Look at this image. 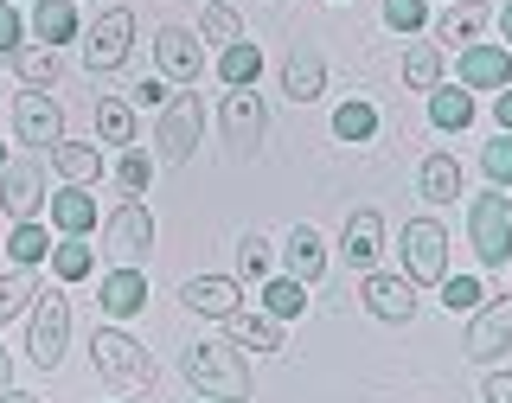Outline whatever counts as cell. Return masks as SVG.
<instances>
[{
  "label": "cell",
  "instance_id": "obj_1",
  "mask_svg": "<svg viewBox=\"0 0 512 403\" xmlns=\"http://www.w3.org/2000/svg\"><path fill=\"white\" fill-rule=\"evenodd\" d=\"M186 378L199 384L205 397H224V403H244V397H250V365H244V352H237V346H218V340H205V346L186 352Z\"/></svg>",
  "mask_w": 512,
  "mask_h": 403
},
{
  "label": "cell",
  "instance_id": "obj_2",
  "mask_svg": "<svg viewBox=\"0 0 512 403\" xmlns=\"http://www.w3.org/2000/svg\"><path fill=\"white\" fill-rule=\"evenodd\" d=\"M90 359H96V378L122 384V391H141V384H154L148 346H141V340H128L122 327H96V340H90Z\"/></svg>",
  "mask_w": 512,
  "mask_h": 403
},
{
  "label": "cell",
  "instance_id": "obj_3",
  "mask_svg": "<svg viewBox=\"0 0 512 403\" xmlns=\"http://www.w3.org/2000/svg\"><path fill=\"white\" fill-rule=\"evenodd\" d=\"M64 346H71V301L58 295V288H45L39 301H32V333H26V352L39 372H58Z\"/></svg>",
  "mask_w": 512,
  "mask_h": 403
},
{
  "label": "cell",
  "instance_id": "obj_4",
  "mask_svg": "<svg viewBox=\"0 0 512 403\" xmlns=\"http://www.w3.org/2000/svg\"><path fill=\"white\" fill-rule=\"evenodd\" d=\"M468 231H474V250H480L487 269L512 263V205H506V192H480L474 212H468Z\"/></svg>",
  "mask_w": 512,
  "mask_h": 403
},
{
  "label": "cell",
  "instance_id": "obj_5",
  "mask_svg": "<svg viewBox=\"0 0 512 403\" xmlns=\"http://www.w3.org/2000/svg\"><path fill=\"white\" fill-rule=\"evenodd\" d=\"M103 256H116V269H141V256H154V218L148 205H116V218L103 224Z\"/></svg>",
  "mask_w": 512,
  "mask_h": 403
},
{
  "label": "cell",
  "instance_id": "obj_6",
  "mask_svg": "<svg viewBox=\"0 0 512 403\" xmlns=\"http://www.w3.org/2000/svg\"><path fill=\"white\" fill-rule=\"evenodd\" d=\"M199 135H205V103L199 96H173L167 109H160V122H154V141H160V160H192L199 154Z\"/></svg>",
  "mask_w": 512,
  "mask_h": 403
},
{
  "label": "cell",
  "instance_id": "obj_7",
  "mask_svg": "<svg viewBox=\"0 0 512 403\" xmlns=\"http://www.w3.org/2000/svg\"><path fill=\"white\" fill-rule=\"evenodd\" d=\"M404 276L410 282H442L448 276V231L436 218H410L404 224Z\"/></svg>",
  "mask_w": 512,
  "mask_h": 403
},
{
  "label": "cell",
  "instance_id": "obj_8",
  "mask_svg": "<svg viewBox=\"0 0 512 403\" xmlns=\"http://www.w3.org/2000/svg\"><path fill=\"white\" fill-rule=\"evenodd\" d=\"M13 135H20L26 148H58L64 141V109L45 90H26L20 103H13Z\"/></svg>",
  "mask_w": 512,
  "mask_h": 403
},
{
  "label": "cell",
  "instance_id": "obj_9",
  "mask_svg": "<svg viewBox=\"0 0 512 403\" xmlns=\"http://www.w3.org/2000/svg\"><path fill=\"white\" fill-rule=\"evenodd\" d=\"M0 205H7L20 224H32V212L45 205V167L32 154H20V160H7V167H0Z\"/></svg>",
  "mask_w": 512,
  "mask_h": 403
},
{
  "label": "cell",
  "instance_id": "obj_10",
  "mask_svg": "<svg viewBox=\"0 0 512 403\" xmlns=\"http://www.w3.org/2000/svg\"><path fill=\"white\" fill-rule=\"evenodd\" d=\"M128 45H135V13H128V7H109L103 20H96V32H90L84 64H90L96 77H103V71H116V64L128 58Z\"/></svg>",
  "mask_w": 512,
  "mask_h": 403
},
{
  "label": "cell",
  "instance_id": "obj_11",
  "mask_svg": "<svg viewBox=\"0 0 512 403\" xmlns=\"http://www.w3.org/2000/svg\"><path fill=\"white\" fill-rule=\"evenodd\" d=\"M506 346H512V288H506V295H493L487 308L474 314V327H468V359H500Z\"/></svg>",
  "mask_w": 512,
  "mask_h": 403
},
{
  "label": "cell",
  "instance_id": "obj_12",
  "mask_svg": "<svg viewBox=\"0 0 512 403\" xmlns=\"http://www.w3.org/2000/svg\"><path fill=\"white\" fill-rule=\"evenodd\" d=\"M218 116H224V141H231V154H256V141H263V128H269L263 103H256L250 90H231L218 103Z\"/></svg>",
  "mask_w": 512,
  "mask_h": 403
},
{
  "label": "cell",
  "instance_id": "obj_13",
  "mask_svg": "<svg viewBox=\"0 0 512 403\" xmlns=\"http://www.w3.org/2000/svg\"><path fill=\"white\" fill-rule=\"evenodd\" d=\"M365 308H372L378 320H410L416 314V282L410 276H365Z\"/></svg>",
  "mask_w": 512,
  "mask_h": 403
},
{
  "label": "cell",
  "instance_id": "obj_14",
  "mask_svg": "<svg viewBox=\"0 0 512 403\" xmlns=\"http://www.w3.org/2000/svg\"><path fill=\"white\" fill-rule=\"evenodd\" d=\"M180 308L205 314V320H231L237 314V282L231 276H199V282L180 288Z\"/></svg>",
  "mask_w": 512,
  "mask_h": 403
},
{
  "label": "cell",
  "instance_id": "obj_15",
  "mask_svg": "<svg viewBox=\"0 0 512 403\" xmlns=\"http://www.w3.org/2000/svg\"><path fill=\"white\" fill-rule=\"evenodd\" d=\"M154 64H160V77H199V39L192 32H180V26H160L154 32Z\"/></svg>",
  "mask_w": 512,
  "mask_h": 403
},
{
  "label": "cell",
  "instance_id": "obj_16",
  "mask_svg": "<svg viewBox=\"0 0 512 403\" xmlns=\"http://www.w3.org/2000/svg\"><path fill=\"white\" fill-rule=\"evenodd\" d=\"M109 320H128V314H141L148 308V276L141 269H109L103 276V301H96Z\"/></svg>",
  "mask_w": 512,
  "mask_h": 403
},
{
  "label": "cell",
  "instance_id": "obj_17",
  "mask_svg": "<svg viewBox=\"0 0 512 403\" xmlns=\"http://www.w3.org/2000/svg\"><path fill=\"white\" fill-rule=\"evenodd\" d=\"M506 77H512V52H493V45L461 52V90H500Z\"/></svg>",
  "mask_w": 512,
  "mask_h": 403
},
{
  "label": "cell",
  "instance_id": "obj_18",
  "mask_svg": "<svg viewBox=\"0 0 512 403\" xmlns=\"http://www.w3.org/2000/svg\"><path fill=\"white\" fill-rule=\"evenodd\" d=\"M378 256H384V218H378V212H352V218H346V263L372 276Z\"/></svg>",
  "mask_w": 512,
  "mask_h": 403
},
{
  "label": "cell",
  "instance_id": "obj_19",
  "mask_svg": "<svg viewBox=\"0 0 512 403\" xmlns=\"http://www.w3.org/2000/svg\"><path fill=\"white\" fill-rule=\"evenodd\" d=\"M52 224L64 237H90L96 231V205H90V192L84 186H64L58 199H52Z\"/></svg>",
  "mask_w": 512,
  "mask_h": 403
},
{
  "label": "cell",
  "instance_id": "obj_20",
  "mask_svg": "<svg viewBox=\"0 0 512 403\" xmlns=\"http://www.w3.org/2000/svg\"><path fill=\"white\" fill-rule=\"evenodd\" d=\"M282 90L295 96V103H314V96L327 90V64H320V52H295V58H288Z\"/></svg>",
  "mask_w": 512,
  "mask_h": 403
},
{
  "label": "cell",
  "instance_id": "obj_21",
  "mask_svg": "<svg viewBox=\"0 0 512 403\" xmlns=\"http://www.w3.org/2000/svg\"><path fill=\"white\" fill-rule=\"evenodd\" d=\"M416 186H423L429 205H448V199H461V167H455L448 154H423V173H416Z\"/></svg>",
  "mask_w": 512,
  "mask_h": 403
},
{
  "label": "cell",
  "instance_id": "obj_22",
  "mask_svg": "<svg viewBox=\"0 0 512 403\" xmlns=\"http://www.w3.org/2000/svg\"><path fill=\"white\" fill-rule=\"evenodd\" d=\"M32 32L58 52V45L77 32V7H71V0H39V7H32Z\"/></svg>",
  "mask_w": 512,
  "mask_h": 403
},
{
  "label": "cell",
  "instance_id": "obj_23",
  "mask_svg": "<svg viewBox=\"0 0 512 403\" xmlns=\"http://www.w3.org/2000/svg\"><path fill=\"white\" fill-rule=\"evenodd\" d=\"M231 340L250 352H276L282 346V320L276 314H231Z\"/></svg>",
  "mask_w": 512,
  "mask_h": 403
},
{
  "label": "cell",
  "instance_id": "obj_24",
  "mask_svg": "<svg viewBox=\"0 0 512 403\" xmlns=\"http://www.w3.org/2000/svg\"><path fill=\"white\" fill-rule=\"evenodd\" d=\"M256 71H263V52L256 45H224V58H218V77H224V90H250L256 84Z\"/></svg>",
  "mask_w": 512,
  "mask_h": 403
},
{
  "label": "cell",
  "instance_id": "obj_25",
  "mask_svg": "<svg viewBox=\"0 0 512 403\" xmlns=\"http://www.w3.org/2000/svg\"><path fill=\"white\" fill-rule=\"evenodd\" d=\"M429 122L436 128H468L474 122V103L461 84H436V96H429Z\"/></svg>",
  "mask_w": 512,
  "mask_h": 403
},
{
  "label": "cell",
  "instance_id": "obj_26",
  "mask_svg": "<svg viewBox=\"0 0 512 403\" xmlns=\"http://www.w3.org/2000/svg\"><path fill=\"white\" fill-rule=\"evenodd\" d=\"M372 128H378L372 96H352V103L333 109V135H340V141H372Z\"/></svg>",
  "mask_w": 512,
  "mask_h": 403
},
{
  "label": "cell",
  "instance_id": "obj_27",
  "mask_svg": "<svg viewBox=\"0 0 512 403\" xmlns=\"http://www.w3.org/2000/svg\"><path fill=\"white\" fill-rule=\"evenodd\" d=\"M288 269H295V282H314L320 269H327V244H320L308 224H301V231L288 237Z\"/></svg>",
  "mask_w": 512,
  "mask_h": 403
},
{
  "label": "cell",
  "instance_id": "obj_28",
  "mask_svg": "<svg viewBox=\"0 0 512 403\" xmlns=\"http://www.w3.org/2000/svg\"><path fill=\"white\" fill-rule=\"evenodd\" d=\"M52 160H58V173H64L71 186L96 180V167H103V154H96L90 141H58V148H52Z\"/></svg>",
  "mask_w": 512,
  "mask_h": 403
},
{
  "label": "cell",
  "instance_id": "obj_29",
  "mask_svg": "<svg viewBox=\"0 0 512 403\" xmlns=\"http://www.w3.org/2000/svg\"><path fill=\"white\" fill-rule=\"evenodd\" d=\"M96 135L116 141V148H128V141H135V109H128V103H109V96H103V103H96Z\"/></svg>",
  "mask_w": 512,
  "mask_h": 403
},
{
  "label": "cell",
  "instance_id": "obj_30",
  "mask_svg": "<svg viewBox=\"0 0 512 403\" xmlns=\"http://www.w3.org/2000/svg\"><path fill=\"white\" fill-rule=\"evenodd\" d=\"M480 26H487V13L468 7V0H455V7L442 13V39H448V45H474V39H480Z\"/></svg>",
  "mask_w": 512,
  "mask_h": 403
},
{
  "label": "cell",
  "instance_id": "obj_31",
  "mask_svg": "<svg viewBox=\"0 0 512 403\" xmlns=\"http://www.w3.org/2000/svg\"><path fill=\"white\" fill-rule=\"evenodd\" d=\"M263 314H276V320L308 314V288H301L295 276H288V282H269V288H263Z\"/></svg>",
  "mask_w": 512,
  "mask_h": 403
},
{
  "label": "cell",
  "instance_id": "obj_32",
  "mask_svg": "<svg viewBox=\"0 0 512 403\" xmlns=\"http://www.w3.org/2000/svg\"><path fill=\"white\" fill-rule=\"evenodd\" d=\"M52 269L64 282H84L90 276V244H84V237H64V244L52 250Z\"/></svg>",
  "mask_w": 512,
  "mask_h": 403
},
{
  "label": "cell",
  "instance_id": "obj_33",
  "mask_svg": "<svg viewBox=\"0 0 512 403\" xmlns=\"http://www.w3.org/2000/svg\"><path fill=\"white\" fill-rule=\"evenodd\" d=\"M45 250H52V237L39 231V224H20V231H13V244H7V256L20 269H32V263H45Z\"/></svg>",
  "mask_w": 512,
  "mask_h": 403
},
{
  "label": "cell",
  "instance_id": "obj_34",
  "mask_svg": "<svg viewBox=\"0 0 512 403\" xmlns=\"http://www.w3.org/2000/svg\"><path fill=\"white\" fill-rule=\"evenodd\" d=\"M404 84H416V90H436V84H442V52L416 45V52L404 58Z\"/></svg>",
  "mask_w": 512,
  "mask_h": 403
},
{
  "label": "cell",
  "instance_id": "obj_35",
  "mask_svg": "<svg viewBox=\"0 0 512 403\" xmlns=\"http://www.w3.org/2000/svg\"><path fill=\"white\" fill-rule=\"evenodd\" d=\"M20 77H26V90H52L58 84V52L45 45V52H20Z\"/></svg>",
  "mask_w": 512,
  "mask_h": 403
},
{
  "label": "cell",
  "instance_id": "obj_36",
  "mask_svg": "<svg viewBox=\"0 0 512 403\" xmlns=\"http://www.w3.org/2000/svg\"><path fill=\"white\" fill-rule=\"evenodd\" d=\"M269 263H276V256H269V244H263V231H250L244 244H237V269H244L250 282H263V276H269Z\"/></svg>",
  "mask_w": 512,
  "mask_h": 403
},
{
  "label": "cell",
  "instance_id": "obj_37",
  "mask_svg": "<svg viewBox=\"0 0 512 403\" xmlns=\"http://www.w3.org/2000/svg\"><path fill=\"white\" fill-rule=\"evenodd\" d=\"M480 167H487V180H493V186H512V135L487 141V148H480Z\"/></svg>",
  "mask_w": 512,
  "mask_h": 403
},
{
  "label": "cell",
  "instance_id": "obj_38",
  "mask_svg": "<svg viewBox=\"0 0 512 403\" xmlns=\"http://www.w3.org/2000/svg\"><path fill=\"white\" fill-rule=\"evenodd\" d=\"M148 180H154V160H148V154H122V160H116V186L128 192V199H135Z\"/></svg>",
  "mask_w": 512,
  "mask_h": 403
},
{
  "label": "cell",
  "instance_id": "obj_39",
  "mask_svg": "<svg viewBox=\"0 0 512 403\" xmlns=\"http://www.w3.org/2000/svg\"><path fill=\"white\" fill-rule=\"evenodd\" d=\"M32 301V276L26 269H13V276H0V320H13Z\"/></svg>",
  "mask_w": 512,
  "mask_h": 403
},
{
  "label": "cell",
  "instance_id": "obj_40",
  "mask_svg": "<svg viewBox=\"0 0 512 403\" xmlns=\"http://www.w3.org/2000/svg\"><path fill=\"white\" fill-rule=\"evenodd\" d=\"M384 26L416 32V26H429V7H423V0H384Z\"/></svg>",
  "mask_w": 512,
  "mask_h": 403
},
{
  "label": "cell",
  "instance_id": "obj_41",
  "mask_svg": "<svg viewBox=\"0 0 512 403\" xmlns=\"http://www.w3.org/2000/svg\"><path fill=\"white\" fill-rule=\"evenodd\" d=\"M205 39H212V45H237V39H244L237 13L231 7H205Z\"/></svg>",
  "mask_w": 512,
  "mask_h": 403
},
{
  "label": "cell",
  "instance_id": "obj_42",
  "mask_svg": "<svg viewBox=\"0 0 512 403\" xmlns=\"http://www.w3.org/2000/svg\"><path fill=\"white\" fill-rule=\"evenodd\" d=\"M442 301L455 314H468V308H480V282L474 276H442Z\"/></svg>",
  "mask_w": 512,
  "mask_h": 403
},
{
  "label": "cell",
  "instance_id": "obj_43",
  "mask_svg": "<svg viewBox=\"0 0 512 403\" xmlns=\"http://www.w3.org/2000/svg\"><path fill=\"white\" fill-rule=\"evenodd\" d=\"M0 52H20V13L0 0Z\"/></svg>",
  "mask_w": 512,
  "mask_h": 403
},
{
  "label": "cell",
  "instance_id": "obj_44",
  "mask_svg": "<svg viewBox=\"0 0 512 403\" xmlns=\"http://www.w3.org/2000/svg\"><path fill=\"white\" fill-rule=\"evenodd\" d=\"M135 103H148V109H167L173 96H167V84H160V77H148V84H135Z\"/></svg>",
  "mask_w": 512,
  "mask_h": 403
},
{
  "label": "cell",
  "instance_id": "obj_45",
  "mask_svg": "<svg viewBox=\"0 0 512 403\" xmlns=\"http://www.w3.org/2000/svg\"><path fill=\"white\" fill-rule=\"evenodd\" d=\"M487 403H512V378H506V372L487 378Z\"/></svg>",
  "mask_w": 512,
  "mask_h": 403
},
{
  "label": "cell",
  "instance_id": "obj_46",
  "mask_svg": "<svg viewBox=\"0 0 512 403\" xmlns=\"http://www.w3.org/2000/svg\"><path fill=\"white\" fill-rule=\"evenodd\" d=\"M493 116H500V128H506V135H512V90L500 96V103H493Z\"/></svg>",
  "mask_w": 512,
  "mask_h": 403
},
{
  "label": "cell",
  "instance_id": "obj_47",
  "mask_svg": "<svg viewBox=\"0 0 512 403\" xmlns=\"http://www.w3.org/2000/svg\"><path fill=\"white\" fill-rule=\"evenodd\" d=\"M7 378H13V359H7V346H0V391H7Z\"/></svg>",
  "mask_w": 512,
  "mask_h": 403
},
{
  "label": "cell",
  "instance_id": "obj_48",
  "mask_svg": "<svg viewBox=\"0 0 512 403\" xmlns=\"http://www.w3.org/2000/svg\"><path fill=\"white\" fill-rule=\"evenodd\" d=\"M0 403H39V397H26V391H0Z\"/></svg>",
  "mask_w": 512,
  "mask_h": 403
},
{
  "label": "cell",
  "instance_id": "obj_49",
  "mask_svg": "<svg viewBox=\"0 0 512 403\" xmlns=\"http://www.w3.org/2000/svg\"><path fill=\"white\" fill-rule=\"evenodd\" d=\"M500 26H506V39H512V0H506V13H500Z\"/></svg>",
  "mask_w": 512,
  "mask_h": 403
}]
</instances>
